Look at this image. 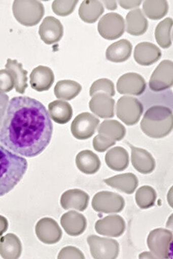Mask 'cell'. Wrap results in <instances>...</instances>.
<instances>
[{
    "label": "cell",
    "instance_id": "7bdbcfd3",
    "mask_svg": "<svg viewBox=\"0 0 173 259\" xmlns=\"http://www.w3.org/2000/svg\"><path fill=\"white\" fill-rule=\"evenodd\" d=\"M8 221L6 218L4 216L0 215V236H3V234L8 231Z\"/></svg>",
    "mask_w": 173,
    "mask_h": 259
},
{
    "label": "cell",
    "instance_id": "d6986e66",
    "mask_svg": "<svg viewBox=\"0 0 173 259\" xmlns=\"http://www.w3.org/2000/svg\"><path fill=\"white\" fill-rule=\"evenodd\" d=\"M89 106L90 110L100 118L114 117L115 100L106 94H95L92 97Z\"/></svg>",
    "mask_w": 173,
    "mask_h": 259
},
{
    "label": "cell",
    "instance_id": "d590c367",
    "mask_svg": "<svg viewBox=\"0 0 173 259\" xmlns=\"http://www.w3.org/2000/svg\"><path fill=\"white\" fill-rule=\"evenodd\" d=\"M97 93H104L114 97L116 95L114 83L112 81L108 79H100L92 83L90 89V95L92 97Z\"/></svg>",
    "mask_w": 173,
    "mask_h": 259
},
{
    "label": "cell",
    "instance_id": "f546056e",
    "mask_svg": "<svg viewBox=\"0 0 173 259\" xmlns=\"http://www.w3.org/2000/svg\"><path fill=\"white\" fill-rule=\"evenodd\" d=\"M104 13L103 5L100 1L85 0L79 9V15L87 23H94Z\"/></svg>",
    "mask_w": 173,
    "mask_h": 259
},
{
    "label": "cell",
    "instance_id": "7402d4cb",
    "mask_svg": "<svg viewBox=\"0 0 173 259\" xmlns=\"http://www.w3.org/2000/svg\"><path fill=\"white\" fill-rule=\"evenodd\" d=\"M103 182L110 187L128 194H133L139 185L138 179L132 173L116 175L104 180Z\"/></svg>",
    "mask_w": 173,
    "mask_h": 259
},
{
    "label": "cell",
    "instance_id": "f1b7e54d",
    "mask_svg": "<svg viewBox=\"0 0 173 259\" xmlns=\"http://www.w3.org/2000/svg\"><path fill=\"white\" fill-rule=\"evenodd\" d=\"M5 68L13 75L15 81V88L17 93L23 94L25 93L28 85H27L26 70H24L23 65L17 60H12L8 59Z\"/></svg>",
    "mask_w": 173,
    "mask_h": 259
},
{
    "label": "cell",
    "instance_id": "7a4b0ae2",
    "mask_svg": "<svg viewBox=\"0 0 173 259\" xmlns=\"http://www.w3.org/2000/svg\"><path fill=\"white\" fill-rule=\"evenodd\" d=\"M27 166L25 158L0 144V197L15 188L25 175Z\"/></svg>",
    "mask_w": 173,
    "mask_h": 259
},
{
    "label": "cell",
    "instance_id": "52a82bcc",
    "mask_svg": "<svg viewBox=\"0 0 173 259\" xmlns=\"http://www.w3.org/2000/svg\"><path fill=\"white\" fill-rule=\"evenodd\" d=\"M125 201L120 194L103 191L94 196L92 207L94 210L101 213L121 212L124 208Z\"/></svg>",
    "mask_w": 173,
    "mask_h": 259
},
{
    "label": "cell",
    "instance_id": "b9f144b4",
    "mask_svg": "<svg viewBox=\"0 0 173 259\" xmlns=\"http://www.w3.org/2000/svg\"><path fill=\"white\" fill-rule=\"evenodd\" d=\"M119 5L122 7L123 9L129 10L133 9L140 6L142 1H119Z\"/></svg>",
    "mask_w": 173,
    "mask_h": 259
},
{
    "label": "cell",
    "instance_id": "ba28073f",
    "mask_svg": "<svg viewBox=\"0 0 173 259\" xmlns=\"http://www.w3.org/2000/svg\"><path fill=\"white\" fill-rule=\"evenodd\" d=\"M92 258H116L119 253V244L116 240L90 236L87 238Z\"/></svg>",
    "mask_w": 173,
    "mask_h": 259
},
{
    "label": "cell",
    "instance_id": "5b68a950",
    "mask_svg": "<svg viewBox=\"0 0 173 259\" xmlns=\"http://www.w3.org/2000/svg\"><path fill=\"white\" fill-rule=\"evenodd\" d=\"M172 233L164 228H157L151 231L147 238L149 249L155 258H170Z\"/></svg>",
    "mask_w": 173,
    "mask_h": 259
},
{
    "label": "cell",
    "instance_id": "d6a6232c",
    "mask_svg": "<svg viewBox=\"0 0 173 259\" xmlns=\"http://www.w3.org/2000/svg\"><path fill=\"white\" fill-rule=\"evenodd\" d=\"M172 19H164L157 25L155 29V39L162 49H168L172 45Z\"/></svg>",
    "mask_w": 173,
    "mask_h": 259
},
{
    "label": "cell",
    "instance_id": "60d3db41",
    "mask_svg": "<svg viewBox=\"0 0 173 259\" xmlns=\"http://www.w3.org/2000/svg\"><path fill=\"white\" fill-rule=\"evenodd\" d=\"M9 97L6 94L0 92V128L3 124L7 107L9 103Z\"/></svg>",
    "mask_w": 173,
    "mask_h": 259
},
{
    "label": "cell",
    "instance_id": "9a60e30c",
    "mask_svg": "<svg viewBox=\"0 0 173 259\" xmlns=\"http://www.w3.org/2000/svg\"><path fill=\"white\" fill-rule=\"evenodd\" d=\"M126 230V223L121 216L109 215L98 220L95 223V231L102 236L119 237Z\"/></svg>",
    "mask_w": 173,
    "mask_h": 259
},
{
    "label": "cell",
    "instance_id": "8fae6325",
    "mask_svg": "<svg viewBox=\"0 0 173 259\" xmlns=\"http://www.w3.org/2000/svg\"><path fill=\"white\" fill-rule=\"evenodd\" d=\"M100 120L91 113L83 112L75 117L72 122L71 132L75 139L87 140L95 134Z\"/></svg>",
    "mask_w": 173,
    "mask_h": 259
},
{
    "label": "cell",
    "instance_id": "74e56055",
    "mask_svg": "<svg viewBox=\"0 0 173 259\" xmlns=\"http://www.w3.org/2000/svg\"><path fill=\"white\" fill-rule=\"evenodd\" d=\"M15 87L13 75L8 70H0V92L9 93Z\"/></svg>",
    "mask_w": 173,
    "mask_h": 259
},
{
    "label": "cell",
    "instance_id": "484cf974",
    "mask_svg": "<svg viewBox=\"0 0 173 259\" xmlns=\"http://www.w3.org/2000/svg\"><path fill=\"white\" fill-rule=\"evenodd\" d=\"M76 165L82 173L94 175L100 169L101 162L95 153L90 150H85L77 155Z\"/></svg>",
    "mask_w": 173,
    "mask_h": 259
},
{
    "label": "cell",
    "instance_id": "e0dca14e",
    "mask_svg": "<svg viewBox=\"0 0 173 259\" xmlns=\"http://www.w3.org/2000/svg\"><path fill=\"white\" fill-rule=\"evenodd\" d=\"M162 56V52L155 44L142 42L136 45L133 52V57L137 64L148 66L155 64Z\"/></svg>",
    "mask_w": 173,
    "mask_h": 259
},
{
    "label": "cell",
    "instance_id": "cb8c5ba5",
    "mask_svg": "<svg viewBox=\"0 0 173 259\" xmlns=\"http://www.w3.org/2000/svg\"><path fill=\"white\" fill-rule=\"evenodd\" d=\"M132 52V44L126 39L111 44L106 50V56L108 60L114 63H121L127 61Z\"/></svg>",
    "mask_w": 173,
    "mask_h": 259
},
{
    "label": "cell",
    "instance_id": "1f68e13d",
    "mask_svg": "<svg viewBox=\"0 0 173 259\" xmlns=\"http://www.w3.org/2000/svg\"><path fill=\"white\" fill-rule=\"evenodd\" d=\"M99 134L104 135L115 141H121L126 136V128L119 121L105 120L97 129Z\"/></svg>",
    "mask_w": 173,
    "mask_h": 259
},
{
    "label": "cell",
    "instance_id": "f35d334b",
    "mask_svg": "<svg viewBox=\"0 0 173 259\" xmlns=\"http://www.w3.org/2000/svg\"><path fill=\"white\" fill-rule=\"evenodd\" d=\"M116 141L110 139L104 135L99 134L96 136L93 139V147L96 151L98 152H104L108 148L114 146Z\"/></svg>",
    "mask_w": 173,
    "mask_h": 259
},
{
    "label": "cell",
    "instance_id": "ffe728a7",
    "mask_svg": "<svg viewBox=\"0 0 173 259\" xmlns=\"http://www.w3.org/2000/svg\"><path fill=\"white\" fill-rule=\"evenodd\" d=\"M61 225L68 235L78 236L86 230L87 220L83 214L71 210L61 216Z\"/></svg>",
    "mask_w": 173,
    "mask_h": 259
},
{
    "label": "cell",
    "instance_id": "3957f363",
    "mask_svg": "<svg viewBox=\"0 0 173 259\" xmlns=\"http://www.w3.org/2000/svg\"><path fill=\"white\" fill-rule=\"evenodd\" d=\"M173 127L172 111L168 107L154 105L144 115L141 129L153 139H162L170 134Z\"/></svg>",
    "mask_w": 173,
    "mask_h": 259
},
{
    "label": "cell",
    "instance_id": "30bf717a",
    "mask_svg": "<svg viewBox=\"0 0 173 259\" xmlns=\"http://www.w3.org/2000/svg\"><path fill=\"white\" fill-rule=\"evenodd\" d=\"M173 85V63L164 60L156 68L151 76L150 90L154 93L165 91Z\"/></svg>",
    "mask_w": 173,
    "mask_h": 259
},
{
    "label": "cell",
    "instance_id": "4dcf8cb0",
    "mask_svg": "<svg viewBox=\"0 0 173 259\" xmlns=\"http://www.w3.org/2000/svg\"><path fill=\"white\" fill-rule=\"evenodd\" d=\"M82 91V86L73 80H61L54 88V95L56 98L70 101L75 98Z\"/></svg>",
    "mask_w": 173,
    "mask_h": 259
},
{
    "label": "cell",
    "instance_id": "44dd1931",
    "mask_svg": "<svg viewBox=\"0 0 173 259\" xmlns=\"http://www.w3.org/2000/svg\"><path fill=\"white\" fill-rule=\"evenodd\" d=\"M54 72L47 66H38L30 75V86L37 92L48 91L54 83Z\"/></svg>",
    "mask_w": 173,
    "mask_h": 259
},
{
    "label": "cell",
    "instance_id": "ac0fdd59",
    "mask_svg": "<svg viewBox=\"0 0 173 259\" xmlns=\"http://www.w3.org/2000/svg\"><path fill=\"white\" fill-rule=\"evenodd\" d=\"M131 150V162L136 171L144 175L152 173L155 168V158L143 148H136L128 143Z\"/></svg>",
    "mask_w": 173,
    "mask_h": 259
},
{
    "label": "cell",
    "instance_id": "277c9868",
    "mask_svg": "<svg viewBox=\"0 0 173 259\" xmlns=\"http://www.w3.org/2000/svg\"><path fill=\"white\" fill-rule=\"evenodd\" d=\"M15 19L24 26L32 27L40 23L45 13L44 5L39 1L15 0L13 5Z\"/></svg>",
    "mask_w": 173,
    "mask_h": 259
},
{
    "label": "cell",
    "instance_id": "d4e9b609",
    "mask_svg": "<svg viewBox=\"0 0 173 259\" xmlns=\"http://www.w3.org/2000/svg\"><path fill=\"white\" fill-rule=\"evenodd\" d=\"M148 29V21L140 8L130 11L126 15V32L130 35H143Z\"/></svg>",
    "mask_w": 173,
    "mask_h": 259
},
{
    "label": "cell",
    "instance_id": "ee69618b",
    "mask_svg": "<svg viewBox=\"0 0 173 259\" xmlns=\"http://www.w3.org/2000/svg\"><path fill=\"white\" fill-rule=\"evenodd\" d=\"M108 10H114L117 9V3L116 1H104Z\"/></svg>",
    "mask_w": 173,
    "mask_h": 259
},
{
    "label": "cell",
    "instance_id": "836d02e7",
    "mask_svg": "<svg viewBox=\"0 0 173 259\" xmlns=\"http://www.w3.org/2000/svg\"><path fill=\"white\" fill-rule=\"evenodd\" d=\"M143 10L151 20H160L168 12V3L167 1H145Z\"/></svg>",
    "mask_w": 173,
    "mask_h": 259
},
{
    "label": "cell",
    "instance_id": "8d00e7d4",
    "mask_svg": "<svg viewBox=\"0 0 173 259\" xmlns=\"http://www.w3.org/2000/svg\"><path fill=\"white\" fill-rule=\"evenodd\" d=\"M78 1H54L52 3V10L55 14L59 16H68L73 13Z\"/></svg>",
    "mask_w": 173,
    "mask_h": 259
},
{
    "label": "cell",
    "instance_id": "8992f818",
    "mask_svg": "<svg viewBox=\"0 0 173 259\" xmlns=\"http://www.w3.org/2000/svg\"><path fill=\"white\" fill-rule=\"evenodd\" d=\"M143 112V105L135 97L123 96L118 100L116 115L126 125H136Z\"/></svg>",
    "mask_w": 173,
    "mask_h": 259
},
{
    "label": "cell",
    "instance_id": "83f0119b",
    "mask_svg": "<svg viewBox=\"0 0 173 259\" xmlns=\"http://www.w3.org/2000/svg\"><path fill=\"white\" fill-rule=\"evenodd\" d=\"M49 114L55 122L64 125L70 122L73 117V107L67 102L55 100L49 103Z\"/></svg>",
    "mask_w": 173,
    "mask_h": 259
},
{
    "label": "cell",
    "instance_id": "4fadbf2b",
    "mask_svg": "<svg viewBox=\"0 0 173 259\" xmlns=\"http://www.w3.org/2000/svg\"><path fill=\"white\" fill-rule=\"evenodd\" d=\"M116 88L121 95L140 96L146 90L147 83L141 75L136 73H127L119 78Z\"/></svg>",
    "mask_w": 173,
    "mask_h": 259
},
{
    "label": "cell",
    "instance_id": "4316f807",
    "mask_svg": "<svg viewBox=\"0 0 173 259\" xmlns=\"http://www.w3.org/2000/svg\"><path fill=\"white\" fill-rule=\"evenodd\" d=\"M106 163L111 169L124 171L129 164V156L125 148L117 146L111 148L106 155Z\"/></svg>",
    "mask_w": 173,
    "mask_h": 259
},
{
    "label": "cell",
    "instance_id": "2e32d148",
    "mask_svg": "<svg viewBox=\"0 0 173 259\" xmlns=\"http://www.w3.org/2000/svg\"><path fill=\"white\" fill-rule=\"evenodd\" d=\"M90 197L86 192L78 189L66 191L61 195L60 199L61 207L65 210L76 209L85 211L88 206Z\"/></svg>",
    "mask_w": 173,
    "mask_h": 259
},
{
    "label": "cell",
    "instance_id": "6da1fadb",
    "mask_svg": "<svg viewBox=\"0 0 173 259\" xmlns=\"http://www.w3.org/2000/svg\"><path fill=\"white\" fill-rule=\"evenodd\" d=\"M52 134V121L41 102L26 96L9 101L0 128L3 146L24 157L33 158L45 151Z\"/></svg>",
    "mask_w": 173,
    "mask_h": 259
},
{
    "label": "cell",
    "instance_id": "7c38bea8",
    "mask_svg": "<svg viewBox=\"0 0 173 259\" xmlns=\"http://www.w3.org/2000/svg\"><path fill=\"white\" fill-rule=\"evenodd\" d=\"M36 234L42 243L52 245L61 239L62 231L55 220L51 218H44L36 226Z\"/></svg>",
    "mask_w": 173,
    "mask_h": 259
},
{
    "label": "cell",
    "instance_id": "603a6c76",
    "mask_svg": "<svg viewBox=\"0 0 173 259\" xmlns=\"http://www.w3.org/2000/svg\"><path fill=\"white\" fill-rule=\"evenodd\" d=\"M21 253V241L16 235L8 233L0 238V255L3 258H19Z\"/></svg>",
    "mask_w": 173,
    "mask_h": 259
},
{
    "label": "cell",
    "instance_id": "ab89813d",
    "mask_svg": "<svg viewBox=\"0 0 173 259\" xmlns=\"http://www.w3.org/2000/svg\"><path fill=\"white\" fill-rule=\"evenodd\" d=\"M57 258H85L81 250L74 246H66L62 248L58 255Z\"/></svg>",
    "mask_w": 173,
    "mask_h": 259
},
{
    "label": "cell",
    "instance_id": "5bb4252c",
    "mask_svg": "<svg viewBox=\"0 0 173 259\" xmlns=\"http://www.w3.org/2000/svg\"><path fill=\"white\" fill-rule=\"evenodd\" d=\"M41 40L47 45L56 44L64 35V27L54 17H46L43 20L39 30Z\"/></svg>",
    "mask_w": 173,
    "mask_h": 259
},
{
    "label": "cell",
    "instance_id": "9c48e42d",
    "mask_svg": "<svg viewBox=\"0 0 173 259\" xmlns=\"http://www.w3.org/2000/svg\"><path fill=\"white\" fill-rule=\"evenodd\" d=\"M97 30L106 40H116L124 33V19L118 13H108L99 21Z\"/></svg>",
    "mask_w": 173,
    "mask_h": 259
},
{
    "label": "cell",
    "instance_id": "e575fe53",
    "mask_svg": "<svg viewBox=\"0 0 173 259\" xmlns=\"http://www.w3.org/2000/svg\"><path fill=\"white\" fill-rule=\"evenodd\" d=\"M135 199H136L137 205L140 208H150L155 203L157 193L152 187L143 186L137 190Z\"/></svg>",
    "mask_w": 173,
    "mask_h": 259
}]
</instances>
